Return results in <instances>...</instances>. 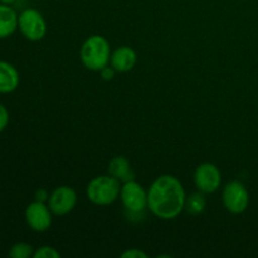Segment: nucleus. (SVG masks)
Here are the masks:
<instances>
[{
	"label": "nucleus",
	"instance_id": "nucleus-1",
	"mask_svg": "<svg viewBox=\"0 0 258 258\" xmlns=\"http://www.w3.org/2000/svg\"><path fill=\"white\" fill-rule=\"evenodd\" d=\"M185 190L178 178L161 175L148 190V208L161 219H174L185 208Z\"/></svg>",
	"mask_w": 258,
	"mask_h": 258
},
{
	"label": "nucleus",
	"instance_id": "nucleus-2",
	"mask_svg": "<svg viewBox=\"0 0 258 258\" xmlns=\"http://www.w3.org/2000/svg\"><path fill=\"white\" fill-rule=\"evenodd\" d=\"M111 47L108 40L101 35H92L83 42L81 47V60L90 71L100 72L108 66L111 59Z\"/></svg>",
	"mask_w": 258,
	"mask_h": 258
},
{
	"label": "nucleus",
	"instance_id": "nucleus-3",
	"mask_svg": "<svg viewBox=\"0 0 258 258\" xmlns=\"http://www.w3.org/2000/svg\"><path fill=\"white\" fill-rule=\"evenodd\" d=\"M121 193V183L111 175L96 176L88 183L86 194L96 206H110L117 201Z\"/></svg>",
	"mask_w": 258,
	"mask_h": 258
},
{
	"label": "nucleus",
	"instance_id": "nucleus-4",
	"mask_svg": "<svg viewBox=\"0 0 258 258\" xmlns=\"http://www.w3.org/2000/svg\"><path fill=\"white\" fill-rule=\"evenodd\" d=\"M18 28L28 40L37 42L44 38L47 23L37 9H25L18 17Z\"/></svg>",
	"mask_w": 258,
	"mask_h": 258
},
{
	"label": "nucleus",
	"instance_id": "nucleus-5",
	"mask_svg": "<svg viewBox=\"0 0 258 258\" xmlns=\"http://www.w3.org/2000/svg\"><path fill=\"white\" fill-rule=\"evenodd\" d=\"M223 203L227 211L233 214H241L248 208L249 194L243 183L233 180L223 190Z\"/></svg>",
	"mask_w": 258,
	"mask_h": 258
},
{
	"label": "nucleus",
	"instance_id": "nucleus-6",
	"mask_svg": "<svg viewBox=\"0 0 258 258\" xmlns=\"http://www.w3.org/2000/svg\"><path fill=\"white\" fill-rule=\"evenodd\" d=\"M123 207L130 213H141L148 207V193L135 180L123 183L120 193Z\"/></svg>",
	"mask_w": 258,
	"mask_h": 258
},
{
	"label": "nucleus",
	"instance_id": "nucleus-7",
	"mask_svg": "<svg viewBox=\"0 0 258 258\" xmlns=\"http://www.w3.org/2000/svg\"><path fill=\"white\" fill-rule=\"evenodd\" d=\"M194 183L202 193H214L221 186L222 174L214 164L203 163L197 166L196 173H194Z\"/></svg>",
	"mask_w": 258,
	"mask_h": 258
},
{
	"label": "nucleus",
	"instance_id": "nucleus-8",
	"mask_svg": "<svg viewBox=\"0 0 258 258\" xmlns=\"http://www.w3.org/2000/svg\"><path fill=\"white\" fill-rule=\"evenodd\" d=\"M77 203V194L71 186H59L48 198V207L55 216H64L73 211Z\"/></svg>",
	"mask_w": 258,
	"mask_h": 258
},
{
	"label": "nucleus",
	"instance_id": "nucleus-9",
	"mask_svg": "<svg viewBox=\"0 0 258 258\" xmlns=\"http://www.w3.org/2000/svg\"><path fill=\"white\" fill-rule=\"evenodd\" d=\"M25 219L35 232H45L52 226V211L43 202H33L25 209Z\"/></svg>",
	"mask_w": 258,
	"mask_h": 258
},
{
	"label": "nucleus",
	"instance_id": "nucleus-10",
	"mask_svg": "<svg viewBox=\"0 0 258 258\" xmlns=\"http://www.w3.org/2000/svg\"><path fill=\"white\" fill-rule=\"evenodd\" d=\"M111 67L116 71V72H128L134 68L136 63V53L133 48L122 47L117 48L115 52L111 54Z\"/></svg>",
	"mask_w": 258,
	"mask_h": 258
},
{
	"label": "nucleus",
	"instance_id": "nucleus-11",
	"mask_svg": "<svg viewBox=\"0 0 258 258\" xmlns=\"http://www.w3.org/2000/svg\"><path fill=\"white\" fill-rule=\"evenodd\" d=\"M108 174L117 179L120 183H127L135 179L131 164L125 156H115L108 164Z\"/></svg>",
	"mask_w": 258,
	"mask_h": 258
},
{
	"label": "nucleus",
	"instance_id": "nucleus-12",
	"mask_svg": "<svg viewBox=\"0 0 258 258\" xmlns=\"http://www.w3.org/2000/svg\"><path fill=\"white\" fill-rule=\"evenodd\" d=\"M19 85V73L14 66L0 60V93L13 92Z\"/></svg>",
	"mask_w": 258,
	"mask_h": 258
},
{
	"label": "nucleus",
	"instance_id": "nucleus-13",
	"mask_svg": "<svg viewBox=\"0 0 258 258\" xmlns=\"http://www.w3.org/2000/svg\"><path fill=\"white\" fill-rule=\"evenodd\" d=\"M18 28V15L8 4H0V39L8 38Z\"/></svg>",
	"mask_w": 258,
	"mask_h": 258
},
{
	"label": "nucleus",
	"instance_id": "nucleus-14",
	"mask_svg": "<svg viewBox=\"0 0 258 258\" xmlns=\"http://www.w3.org/2000/svg\"><path fill=\"white\" fill-rule=\"evenodd\" d=\"M204 193L199 191V193H193L185 199V208L186 212L193 216H198L206 208V198L203 196Z\"/></svg>",
	"mask_w": 258,
	"mask_h": 258
},
{
	"label": "nucleus",
	"instance_id": "nucleus-15",
	"mask_svg": "<svg viewBox=\"0 0 258 258\" xmlns=\"http://www.w3.org/2000/svg\"><path fill=\"white\" fill-rule=\"evenodd\" d=\"M34 254V249L28 243H17L10 248L9 256L12 258H29Z\"/></svg>",
	"mask_w": 258,
	"mask_h": 258
},
{
	"label": "nucleus",
	"instance_id": "nucleus-16",
	"mask_svg": "<svg viewBox=\"0 0 258 258\" xmlns=\"http://www.w3.org/2000/svg\"><path fill=\"white\" fill-rule=\"evenodd\" d=\"M34 258H59L60 253L55 248L49 246H43L38 248L33 254Z\"/></svg>",
	"mask_w": 258,
	"mask_h": 258
},
{
	"label": "nucleus",
	"instance_id": "nucleus-17",
	"mask_svg": "<svg viewBox=\"0 0 258 258\" xmlns=\"http://www.w3.org/2000/svg\"><path fill=\"white\" fill-rule=\"evenodd\" d=\"M121 257H123V258H146L148 257V254H146L145 252L140 251V249L133 248V249H127V251L123 252V253L121 254Z\"/></svg>",
	"mask_w": 258,
	"mask_h": 258
},
{
	"label": "nucleus",
	"instance_id": "nucleus-18",
	"mask_svg": "<svg viewBox=\"0 0 258 258\" xmlns=\"http://www.w3.org/2000/svg\"><path fill=\"white\" fill-rule=\"evenodd\" d=\"M8 122H9V113L4 106L0 105V133L7 127Z\"/></svg>",
	"mask_w": 258,
	"mask_h": 258
},
{
	"label": "nucleus",
	"instance_id": "nucleus-19",
	"mask_svg": "<svg viewBox=\"0 0 258 258\" xmlns=\"http://www.w3.org/2000/svg\"><path fill=\"white\" fill-rule=\"evenodd\" d=\"M115 72H116V71L113 70V68L111 67V66H110V67H108V66H106L105 68H102V70L100 71L101 76H102L103 80H106V81L112 80L113 76H115Z\"/></svg>",
	"mask_w": 258,
	"mask_h": 258
},
{
	"label": "nucleus",
	"instance_id": "nucleus-20",
	"mask_svg": "<svg viewBox=\"0 0 258 258\" xmlns=\"http://www.w3.org/2000/svg\"><path fill=\"white\" fill-rule=\"evenodd\" d=\"M35 198H37L38 202H43V203H44V202L47 201V199L49 198V197H48L47 191H45L44 189H39V190H38L37 193H35Z\"/></svg>",
	"mask_w": 258,
	"mask_h": 258
},
{
	"label": "nucleus",
	"instance_id": "nucleus-21",
	"mask_svg": "<svg viewBox=\"0 0 258 258\" xmlns=\"http://www.w3.org/2000/svg\"><path fill=\"white\" fill-rule=\"evenodd\" d=\"M0 2H2L3 4H12V3H14L15 0H0Z\"/></svg>",
	"mask_w": 258,
	"mask_h": 258
}]
</instances>
